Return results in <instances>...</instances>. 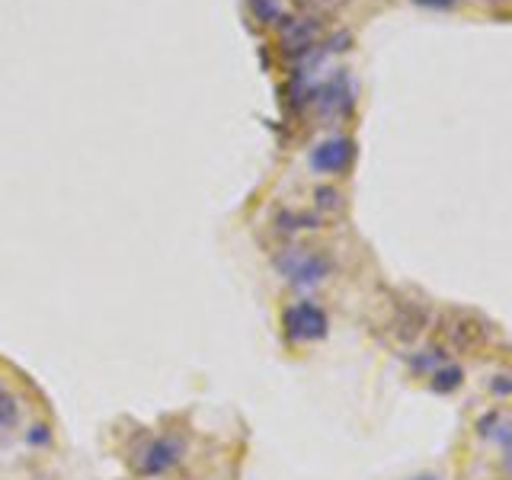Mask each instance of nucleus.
<instances>
[{
	"label": "nucleus",
	"instance_id": "obj_1",
	"mask_svg": "<svg viewBox=\"0 0 512 480\" xmlns=\"http://www.w3.org/2000/svg\"><path fill=\"white\" fill-rule=\"evenodd\" d=\"M276 269L295 288H314L330 276V260L308 247H288L276 256Z\"/></svg>",
	"mask_w": 512,
	"mask_h": 480
},
{
	"label": "nucleus",
	"instance_id": "obj_2",
	"mask_svg": "<svg viewBox=\"0 0 512 480\" xmlns=\"http://www.w3.org/2000/svg\"><path fill=\"white\" fill-rule=\"evenodd\" d=\"M282 327H285V336L292 343H317L330 333V320H327L320 304L298 301V304H292V308H285Z\"/></svg>",
	"mask_w": 512,
	"mask_h": 480
},
{
	"label": "nucleus",
	"instance_id": "obj_3",
	"mask_svg": "<svg viewBox=\"0 0 512 480\" xmlns=\"http://www.w3.org/2000/svg\"><path fill=\"white\" fill-rule=\"evenodd\" d=\"M186 455V442L180 436H154L144 442V448L135 458V474L141 477H160L173 471Z\"/></svg>",
	"mask_w": 512,
	"mask_h": 480
},
{
	"label": "nucleus",
	"instance_id": "obj_4",
	"mask_svg": "<svg viewBox=\"0 0 512 480\" xmlns=\"http://www.w3.org/2000/svg\"><path fill=\"white\" fill-rule=\"evenodd\" d=\"M304 96L317 106L320 116H343V112L352 109V84L346 74H336L327 84L304 90Z\"/></svg>",
	"mask_w": 512,
	"mask_h": 480
},
{
	"label": "nucleus",
	"instance_id": "obj_5",
	"mask_svg": "<svg viewBox=\"0 0 512 480\" xmlns=\"http://www.w3.org/2000/svg\"><path fill=\"white\" fill-rule=\"evenodd\" d=\"M352 157H356L352 138H327L317 144L308 160L314 173H343L352 164Z\"/></svg>",
	"mask_w": 512,
	"mask_h": 480
},
{
	"label": "nucleus",
	"instance_id": "obj_6",
	"mask_svg": "<svg viewBox=\"0 0 512 480\" xmlns=\"http://www.w3.org/2000/svg\"><path fill=\"white\" fill-rule=\"evenodd\" d=\"M452 320H455V324L445 327V330H448V336H452L455 346L468 349V346H477L487 336V324H484V320L468 317V314H452Z\"/></svg>",
	"mask_w": 512,
	"mask_h": 480
},
{
	"label": "nucleus",
	"instance_id": "obj_7",
	"mask_svg": "<svg viewBox=\"0 0 512 480\" xmlns=\"http://www.w3.org/2000/svg\"><path fill=\"white\" fill-rule=\"evenodd\" d=\"M317 23L314 20H285L282 23V45L285 48H298V52H308V48L314 45L317 39Z\"/></svg>",
	"mask_w": 512,
	"mask_h": 480
},
{
	"label": "nucleus",
	"instance_id": "obj_8",
	"mask_svg": "<svg viewBox=\"0 0 512 480\" xmlns=\"http://www.w3.org/2000/svg\"><path fill=\"white\" fill-rule=\"evenodd\" d=\"M461 368L455 365H445V368H436L432 372V391H439V394H448V391H455L458 384H461Z\"/></svg>",
	"mask_w": 512,
	"mask_h": 480
},
{
	"label": "nucleus",
	"instance_id": "obj_9",
	"mask_svg": "<svg viewBox=\"0 0 512 480\" xmlns=\"http://www.w3.org/2000/svg\"><path fill=\"white\" fill-rule=\"evenodd\" d=\"M16 420H20V407H16V397L0 391V429L13 426Z\"/></svg>",
	"mask_w": 512,
	"mask_h": 480
},
{
	"label": "nucleus",
	"instance_id": "obj_10",
	"mask_svg": "<svg viewBox=\"0 0 512 480\" xmlns=\"http://www.w3.org/2000/svg\"><path fill=\"white\" fill-rule=\"evenodd\" d=\"M250 7H253V13L260 16L263 23H276V20H282L276 0H250Z\"/></svg>",
	"mask_w": 512,
	"mask_h": 480
},
{
	"label": "nucleus",
	"instance_id": "obj_11",
	"mask_svg": "<svg viewBox=\"0 0 512 480\" xmlns=\"http://www.w3.org/2000/svg\"><path fill=\"white\" fill-rule=\"evenodd\" d=\"M295 4H298L301 10H308V13L320 16V13H330V10H336V7H343L346 0H295Z\"/></svg>",
	"mask_w": 512,
	"mask_h": 480
},
{
	"label": "nucleus",
	"instance_id": "obj_12",
	"mask_svg": "<svg viewBox=\"0 0 512 480\" xmlns=\"http://www.w3.org/2000/svg\"><path fill=\"white\" fill-rule=\"evenodd\" d=\"M317 199H320V205H340V192H333V189H317Z\"/></svg>",
	"mask_w": 512,
	"mask_h": 480
},
{
	"label": "nucleus",
	"instance_id": "obj_13",
	"mask_svg": "<svg viewBox=\"0 0 512 480\" xmlns=\"http://www.w3.org/2000/svg\"><path fill=\"white\" fill-rule=\"evenodd\" d=\"M503 442H506V468H509V477H512V429H506Z\"/></svg>",
	"mask_w": 512,
	"mask_h": 480
},
{
	"label": "nucleus",
	"instance_id": "obj_14",
	"mask_svg": "<svg viewBox=\"0 0 512 480\" xmlns=\"http://www.w3.org/2000/svg\"><path fill=\"white\" fill-rule=\"evenodd\" d=\"M416 4H436V7H448L452 0H416Z\"/></svg>",
	"mask_w": 512,
	"mask_h": 480
},
{
	"label": "nucleus",
	"instance_id": "obj_15",
	"mask_svg": "<svg viewBox=\"0 0 512 480\" xmlns=\"http://www.w3.org/2000/svg\"><path fill=\"white\" fill-rule=\"evenodd\" d=\"M410 480H442V477H436V474H420V477H410Z\"/></svg>",
	"mask_w": 512,
	"mask_h": 480
}]
</instances>
